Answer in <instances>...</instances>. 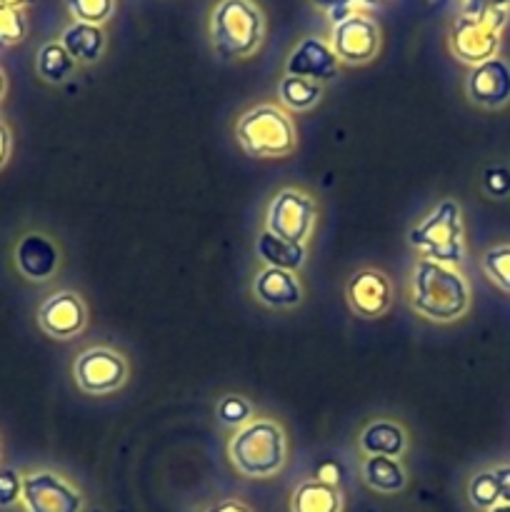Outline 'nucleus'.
<instances>
[{
	"label": "nucleus",
	"instance_id": "nucleus-14",
	"mask_svg": "<svg viewBox=\"0 0 510 512\" xmlns=\"http://www.w3.org/2000/svg\"><path fill=\"white\" fill-rule=\"evenodd\" d=\"M338 65V55L333 53V48L325 40L303 38L298 43V48L290 53L288 63H285V73L323 83V80H330L338 75Z\"/></svg>",
	"mask_w": 510,
	"mask_h": 512
},
{
	"label": "nucleus",
	"instance_id": "nucleus-7",
	"mask_svg": "<svg viewBox=\"0 0 510 512\" xmlns=\"http://www.w3.org/2000/svg\"><path fill=\"white\" fill-rule=\"evenodd\" d=\"M315 218H318V208L310 195L300 193V190H280L268 208V223H265L268 228L265 230L288 243L305 245L315 228Z\"/></svg>",
	"mask_w": 510,
	"mask_h": 512
},
{
	"label": "nucleus",
	"instance_id": "nucleus-5",
	"mask_svg": "<svg viewBox=\"0 0 510 512\" xmlns=\"http://www.w3.org/2000/svg\"><path fill=\"white\" fill-rule=\"evenodd\" d=\"M408 243L423 258L443 265H458L463 260V223L455 200H443L435 205L415 228H410Z\"/></svg>",
	"mask_w": 510,
	"mask_h": 512
},
{
	"label": "nucleus",
	"instance_id": "nucleus-8",
	"mask_svg": "<svg viewBox=\"0 0 510 512\" xmlns=\"http://www.w3.org/2000/svg\"><path fill=\"white\" fill-rule=\"evenodd\" d=\"M73 378L83 393L110 395L120 390L128 378V363L110 348H90L75 358Z\"/></svg>",
	"mask_w": 510,
	"mask_h": 512
},
{
	"label": "nucleus",
	"instance_id": "nucleus-12",
	"mask_svg": "<svg viewBox=\"0 0 510 512\" xmlns=\"http://www.w3.org/2000/svg\"><path fill=\"white\" fill-rule=\"evenodd\" d=\"M380 45L378 25L373 23L365 15H350L343 23H338L333 28V53L338 55V60H345L350 65L368 63L375 58Z\"/></svg>",
	"mask_w": 510,
	"mask_h": 512
},
{
	"label": "nucleus",
	"instance_id": "nucleus-20",
	"mask_svg": "<svg viewBox=\"0 0 510 512\" xmlns=\"http://www.w3.org/2000/svg\"><path fill=\"white\" fill-rule=\"evenodd\" d=\"M63 48L68 50L70 58L75 63H95V60L103 55L105 48V35L100 30V25H90V23H78L75 20L68 30L63 33Z\"/></svg>",
	"mask_w": 510,
	"mask_h": 512
},
{
	"label": "nucleus",
	"instance_id": "nucleus-40",
	"mask_svg": "<svg viewBox=\"0 0 510 512\" xmlns=\"http://www.w3.org/2000/svg\"><path fill=\"white\" fill-rule=\"evenodd\" d=\"M428 3H430V5H435V8H438V5H443L445 0H428Z\"/></svg>",
	"mask_w": 510,
	"mask_h": 512
},
{
	"label": "nucleus",
	"instance_id": "nucleus-13",
	"mask_svg": "<svg viewBox=\"0 0 510 512\" xmlns=\"http://www.w3.org/2000/svg\"><path fill=\"white\" fill-rule=\"evenodd\" d=\"M468 98L480 108H500L510 100V65L500 58H490L475 65L468 75Z\"/></svg>",
	"mask_w": 510,
	"mask_h": 512
},
{
	"label": "nucleus",
	"instance_id": "nucleus-27",
	"mask_svg": "<svg viewBox=\"0 0 510 512\" xmlns=\"http://www.w3.org/2000/svg\"><path fill=\"white\" fill-rule=\"evenodd\" d=\"M468 498L475 508L490 510L500 503L498 483H495L493 473H478L468 485Z\"/></svg>",
	"mask_w": 510,
	"mask_h": 512
},
{
	"label": "nucleus",
	"instance_id": "nucleus-29",
	"mask_svg": "<svg viewBox=\"0 0 510 512\" xmlns=\"http://www.w3.org/2000/svg\"><path fill=\"white\" fill-rule=\"evenodd\" d=\"M378 3L380 0H313V5H318L330 15L333 25L343 23L350 15H358L355 13L358 8H375Z\"/></svg>",
	"mask_w": 510,
	"mask_h": 512
},
{
	"label": "nucleus",
	"instance_id": "nucleus-15",
	"mask_svg": "<svg viewBox=\"0 0 510 512\" xmlns=\"http://www.w3.org/2000/svg\"><path fill=\"white\" fill-rule=\"evenodd\" d=\"M15 265L28 280H48L60 265V253L50 238L40 233L25 235L15 248Z\"/></svg>",
	"mask_w": 510,
	"mask_h": 512
},
{
	"label": "nucleus",
	"instance_id": "nucleus-22",
	"mask_svg": "<svg viewBox=\"0 0 510 512\" xmlns=\"http://www.w3.org/2000/svg\"><path fill=\"white\" fill-rule=\"evenodd\" d=\"M278 95L285 108L300 113V110H310L320 103L323 88L315 80L298 78V75H285L278 85Z\"/></svg>",
	"mask_w": 510,
	"mask_h": 512
},
{
	"label": "nucleus",
	"instance_id": "nucleus-31",
	"mask_svg": "<svg viewBox=\"0 0 510 512\" xmlns=\"http://www.w3.org/2000/svg\"><path fill=\"white\" fill-rule=\"evenodd\" d=\"M23 495V478L13 468H0V508H10Z\"/></svg>",
	"mask_w": 510,
	"mask_h": 512
},
{
	"label": "nucleus",
	"instance_id": "nucleus-4",
	"mask_svg": "<svg viewBox=\"0 0 510 512\" xmlns=\"http://www.w3.org/2000/svg\"><path fill=\"white\" fill-rule=\"evenodd\" d=\"M210 33L220 58H245L263 40V15L250 0H223L213 10Z\"/></svg>",
	"mask_w": 510,
	"mask_h": 512
},
{
	"label": "nucleus",
	"instance_id": "nucleus-28",
	"mask_svg": "<svg viewBox=\"0 0 510 512\" xmlns=\"http://www.w3.org/2000/svg\"><path fill=\"white\" fill-rule=\"evenodd\" d=\"M113 0H68V10L78 23L100 25L113 15Z\"/></svg>",
	"mask_w": 510,
	"mask_h": 512
},
{
	"label": "nucleus",
	"instance_id": "nucleus-37",
	"mask_svg": "<svg viewBox=\"0 0 510 512\" xmlns=\"http://www.w3.org/2000/svg\"><path fill=\"white\" fill-rule=\"evenodd\" d=\"M33 3L35 0H0V5H5V8H15V10H23Z\"/></svg>",
	"mask_w": 510,
	"mask_h": 512
},
{
	"label": "nucleus",
	"instance_id": "nucleus-16",
	"mask_svg": "<svg viewBox=\"0 0 510 512\" xmlns=\"http://www.w3.org/2000/svg\"><path fill=\"white\" fill-rule=\"evenodd\" d=\"M253 295L263 305L275 310H288L300 305L303 300V288H300L298 278L288 270L278 268H265L263 273H258L253 283Z\"/></svg>",
	"mask_w": 510,
	"mask_h": 512
},
{
	"label": "nucleus",
	"instance_id": "nucleus-30",
	"mask_svg": "<svg viewBox=\"0 0 510 512\" xmlns=\"http://www.w3.org/2000/svg\"><path fill=\"white\" fill-rule=\"evenodd\" d=\"M483 188L490 198H505V195H510V168L493 165V168L485 170Z\"/></svg>",
	"mask_w": 510,
	"mask_h": 512
},
{
	"label": "nucleus",
	"instance_id": "nucleus-35",
	"mask_svg": "<svg viewBox=\"0 0 510 512\" xmlns=\"http://www.w3.org/2000/svg\"><path fill=\"white\" fill-rule=\"evenodd\" d=\"M205 512H253V510H250L245 503H240V500H220V503H215L213 508H208Z\"/></svg>",
	"mask_w": 510,
	"mask_h": 512
},
{
	"label": "nucleus",
	"instance_id": "nucleus-2",
	"mask_svg": "<svg viewBox=\"0 0 510 512\" xmlns=\"http://www.w3.org/2000/svg\"><path fill=\"white\" fill-rule=\"evenodd\" d=\"M230 463L245 478H273L283 470L288 443L285 433L273 420H250L233 435L228 445Z\"/></svg>",
	"mask_w": 510,
	"mask_h": 512
},
{
	"label": "nucleus",
	"instance_id": "nucleus-34",
	"mask_svg": "<svg viewBox=\"0 0 510 512\" xmlns=\"http://www.w3.org/2000/svg\"><path fill=\"white\" fill-rule=\"evenodd\" d=\"M493 475H495V483H498L500 503L510 505V465H505V468L493 470Z\"/></svg>",
	"mask_w": 510,
	"mask_h": 512
},
{
	"label": "nucleus",
	"instance_id": "nucleus-21",
	"mask_svg": "<svg viewBox=\"0 0 510 512\" xmlns=\"http://www.w3.org/2000/svg\"><path fill=\"white\" fill-rule=\"evenodd\" d=\"M363 480L368 488H373L375 493H400L408 483L405 478L403 465L398 463V458H385V455H368L363 463Z\"/></svg>",
	"mask_w": 510,
	"mask_h": 512
},
{
	"label": "nucleus",
	"instance_id": "nucleus-11",
	"mask_svg": "<svg viewBox=\"0 0 510 512\" xmlns=\"http://www.w3.org/2000/svg\"><path fill=\"white\" fill-rule=\"evenodd\" d=\"M85 323H88V310L80 295L68 293H53L45 298V303L38 308V325L45 335L55 340H70L75 335L83 333Z\"/></svg>",
	"mask_w": 510,
	"mask_h": 512
},
{
	"label": "nucleus",
	"instance_id": "nucleus-1",
	"mask_svg": "<svg viewBox=\"0 0 510 512\" xmlns=\"http://www.w3.org/2000/svg\"><path fill=\"white\" fill-rule=\"evenodd\" d=\"M410 305L423 318L435 323L458 320L470 305V290L455 268L420 258L410 280Z\"/></svg>",
	"mask_w": 510,
	"mask_h": 512
},
{
	"label": "nucleus",
	"instance_id": "nucleus-17",
	"mask_svg": "<svg viewBox=\"0 0 510 512\" xmlns=\"http://www.w3.org/2000/svg\"><path fill=\"white\" fill-rule=\"evenodd\" d=\"M405 430L393 420H375L360 435V450L365 455H385V458H400L405 450Z\"/></svg>",
	"mask_w": 510,
	"mask_h": 512
},
{
	"label": "nucleus",
	"instance_id": "nucleus-10",
	"mask_svg": "<svg viewBox=\"0 0 510 512\" xmlns=\"http://www.w3.org/2000/svg\"><path fill=\"white\" fill-rule=\"evenodd\" d=\"M345 298L358 318L375 320L388 313L390 303H393V285L385 273L365 268L350 275L348 285H345Z\"/></svg>",
	"mask_w": 510,
	"mask_h": 512
},
{
	"label": "nucleus",
	"instance_id": "nucleus-36",
	"mask_svg": "<svg viewBox=\"0 0 510 512\" xmlns=\"http://www.w3.org/2000/svg\"><path fill=\"white\" fill-rule=\"evenodd\" d=\"M10 155V130L5 125H0V168L8 163Z\"/></svg>",
	"mask_w": 510,
	"mask_h": 512
},
{
	"label": "nucleus",
	"instance_id": "nucleus-24",
	"mask_svg": "<svg viewBox=\"0 0 510 512\" xmlns=\"http://www.w3.org/2000/svg\"><path fill=\"white\" fill-rule=\"evenodd\" d=\"M483 270L500 290L510 293V245H498L483 255Z\"/></svg>",
	"mask_w": 510,
	"mask_h": 512
},
{
	"label": "nucleus",
	"instance_id": "nucleus-38",
	"mask_svg": "<svg viewBox=\"0 0 510 512\" xmlns=\"http://www.w3.org/2000/svg\"><path fill=\"white\" fill-rule=\"evenodd\" d=\"M488 512H510V505H505V503H498V505H495V508H490Z\"/></svg>",
	"mask_w": 510,
	"mask_h": 512
},
{
	"label": "nucleus",
	"instance_id": "nucleus-23",
	"mask_svg": "<svg viewBox=\"0 0 510 512\" xmlns=\"http://www.w3.org/2000/svg\"><path fill=\"white\" fill-rule=\"evenodd\" d=\"M35 68L38 75L48 83H63L73 75L75 60L70 58L68 50L63 48V43H45L38 50V60H35Z\"/></svg>",
	"mask_w": 510,
	"mask_h": 512
},
{
	"label": "nucleus",
	"instance_id": "nucleus-18",
	"mask_svg": "<svg viewBox=\"0 0 510 512\" xmlns=\"http://www.w3.org/2000/svg\"><path fill=\"white\" fill-rule=\"evenodd\" d=\"M255 253H258V258L268 268L288 270V273H298L305 265V245H295L283 238H275L268 230L255 240Z\"/></svg>",
	"mask_w": 510,
	"mask_h": 512
},
{
	"label": "nucleus",
	"instance_id": "nucleus-25",
	"mask_svg": "<svg viewBox=\"0 0 510 512\" xmlns=\"http://www.w3.org/2000/svg\"><path fill=\"white\" fill-rule=\"evenodd\" d=\"M25 33H28V23H25L23 10L0 5V50L18 45Z\"/></svg>",
	"mask_w": 510,
	"mask_h": 512
},
{
	"label": "nucleus",
	"instance_id": "nucleus-6",
	"mask_svg": "<svg viewBox=\"0 0 510 512\" xmlns=\"http://www.w3.org/2000/svg\"><path fill=\"white\" fill-rule=\"evenodd\" d=\"M508 23V8L488 10L480 15H460L450 33V48L465 63L480 65L495 58L500 45V30Z\"/></svg>",
	"mask_w": 510,
	"mask_h": 512
},
{
	"label": "nucleus",
	"instance_id": "nucleus-9",
	"mask_svg": "<svg viewBox=\"0 0 510 512\" xmlns=\"http://www.w3.org/2000/svg\"><path fill=\"white\" fill-rule=\"evenodd\" d=\"M23 500L28 512H80L83 498L78 490L55 473H33L23 478Z\"/></svg>",
	"mask_w": 510,
	"mask_h": 512
},
{
	"label": "nucleus",
	"instance_id": "nucleus-19",
	"mask_svg": "<svg viewBox=\"0 0 510 512\" xmlns=\"http://www.w3.org/2000/svg\"><path fill=\"white\" fill-rule=\"evenodd\" d=\"M343 498L335 485L320 480H305L290 498V512H340Z\"/></svg>",
	"mask_w": 510,
	"mask_h": 512
},
{
	"label": "nucleus",
	"instance_id": "nucleus-39",
	"mask_svg": "<svg viewBox=\"0 0 510 512\" xmlns=\"http://www.w3.org/2000/svg\"><path fill=\"white\" fill-rule=\"evenodd\" d=\"M5 88H8V83H5V75H3V70H0V98L5 95Z\"/></svg>",
	"mask_w": 510,
	"mask_h": 512
},
{
	"label": "nucleus",
	"instance_id": "nucleus-3",
	"mask_svg": "<svg viewBox=\"0 0 510 512\" xmlns=\"http://www.w3.org/2000/svg\"><path fill=\"white\" fill-rule=\"evenodd\" d=\"M235 138L240 148L253 158H285L298 145L293 120L275 105H258L240 115Z\"/></svg>",
	"mask_w": 510,
	"mask_h": 512
},
{
	"label": "nucleus",
	"instance_id": "nucleus-33",
	"mask_svg": "<svg viewBox=\"0 0 510 512\" xmlns=\"http://www.w3.org/2000/svg\"><path fill=\"white\" fill-rule=\"evenodd\" d=\"M510 0H465V15H480L488 10L508 8Z\"/></svg>",
	"mask_w": 510,
	"mask_h": 512
},
{
	"label": "nucleus",
	"instance_id": "nucleus-32",
	"mask_svg": "<svg viewBox=\"0 0 510 512\" xmlns=\"http://www.w3.org/2000/svg\"><path fill=\"white\" fill-rule=\"evenodd\" d=\"M340 475H343V470H340V465L335 463V460H323V463H318V468H315L313 480H320V483H328L338 488Z\"/></svg>",
	"mask_w": 510,
	"mask_h": 512
},
{
	"label": "nucleus",
	"instance_id": "nucleus-26",
	"mask_svg": "<svg viewBox=\"0 0 510 512\" xmlns=\"http://www.w3.org/2000/svg\"><path fill=\"white\" fill-rule=\"evenodd\" d=\"M218 413V420L228 428H243L248 425L250 415H253V405L243 398V395H225L223 400L215 408Z\"/></svg>",
	"mask_w": 510,
	"mask_h": 512
},
{
	"label": "nucleus",
	"instance_id": "nucleus-41",
	"mask_svg": "<svg viewBox=\"0 0 510 512\" xmlns=\"http://www.w3.org/2000/svg\"><path fill=\"white\" fill-rule=\"evenodd\" d=\"M0 125H3V123H0Z\"/></svg>",
	"mask_w": 510,
	"mask_h": 512
}]
</instances>
